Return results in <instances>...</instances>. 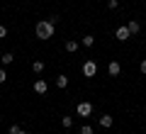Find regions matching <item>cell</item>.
Returning a JSON list of instances; mask_svg holds the SVG:
<instances>
[{
  "label": "cell",
  "instance_id": "15",
  "mask_svg": "<svg viewBox=\"0 0 146 134\" xmlns=\"http://www.w3.org/2000/svg\"><path fill=\"white\" fill-rule=\"evenodd\" d=\"M80 134H93V127H90V124H83V127H80Z\"/></svg>",
  "mask_w": 146,
  "mask_h": 134
},
{
  "label": "cell",
  "instance_id": "12",
  "mask_svg": "<svg viewBox=\"0 0 146 134\" xmlns=\"http://www.w3.org/2000/svg\"><path fill=\"white\" fill-rule=\"evenodd\" d=\"M100 124H102L105 129H110L112 127V117H110V115H102V117H100Z\"/></svg>",
  "mask_w": 146,
  "mask_h": 134
},
{
  "label": "cell",
  "instance_id": "11",
  "mask_svg": "<svg viewBox=\"0 0 146 134\" xmlns=\"http://www.w3.org/2000/svg\"><path fill=\"white\" fill-rule=\"evenodd\" d=\"M32 71L39 76V73H44V61H39V59H34V63H32Z\"/></svg>",
  "mask_w": 146,
  "mask_h": 134
},
{
  "label": "cell",
  "instance_id": "5",
  "mask_svg": "<svg viewBox=\"0 0 146 134\" xmlns=\"http://www.w3.org/2000/svg\"><path fill=\"white\" fill-rule=\"evenodd\" d=\"M46 90H49L46 81H44V78H36V81H34V93H36V95H44Z\"/></svg>",
  "mask_w": 146,
  "mask_h": 134
},
{
  "label": "cell",
  "instance_id": "4",
  "mask_svg": "<svg viewBox=\"0 0 146 134\" xmlns=\"http://www.w3.org/2000/svg\"><path fill=\"white\" fill-rule=\"evenodd\" d=\"M115 39H119V41L131 39V34H129V29H127V25H124V27H117V29H115Z\"/></svg>",
  "mask_w": 146,
  "mask_h": 134
},
{
  "label": "cell",
  "instance_id": "14",
  "mask_svg": "<svg viewBox=\"0 0 146 134\" xmlns=\"http://www.w3.org/2000/svg\"><path fill=\"white\" fill-rule=\"evenodd\" d=\"M61 124H63L66 129H71V127H73V117H68V115H66V117H61Z\"/></svg>",
  "mask_w": 146,
  "mask_h": 134
},
{
  "label": "cell",
  "instance_id": "8",
  "mask_svg": "<svg viewBox=\"0 0 146 134\" xmlns=\"http://www.w3.org/2000/svg\"><path fill=\"white\" fill-rule=\"evenodd\" d=\"M127 29H129V34L134 37V34H139V32H141V25L136 20H129V22H127Z\"/></svg>",
  "mask_w": 146,
  "mask_h": 134
},
{
  "label": "cell",
  "instance_id": "13",
  "mask_svg": "<svg viewBox=\"0 0 146 134\" xmlns=\"http://www.w3.org/2000/svg\"><path fill=\"white\" fill-rule=\"evenodd\" d=\"M68 85V76H56V88H66Z\"/></svg>",
  "mask_w": 146,
  "mask_h": 134
},
{
  "label": "cell",
  "instance_id": "3",
  "mask_svg": "<svg viewBox=\"0 0 146 134\" xmlns=\"http://www.w3.org/2000/svg\"><path fill=\"white\" fill-rule=\"evenodd\" d=\"M76 112H78L80 117H90V115H93V105H90V103H78Z\"/></svg>",
  "mask_w": 146,
  "mask_h": 134
},
{
  "label": "cell",
  "instance_id": "10",
  "mask_svg": "<svg viewBox=\"0 0 146 134\" xmlns=\"http://www.w3.org/2000/svg\"><path fill=\"white\" fill-rule=\"evenodd\" d=\"M0 61H3V66H10L12 61H15V54H10V51H5L3 56H0Z\"/></svg>",
  "mask_w": 146,
  "mask_h": 134
},
{
  "label": "cell",
  "instance_id": "18",
  "mask_svg": "<svg viewBox=\"0 0 146 134\" xmlns=\"http://www.w3.org/2000/svg\"><path fill=\"white\" fill-rule=\"evenodd\" d=\"M3 37H7V29H5L3 25H0V39H3Z\"/></svg>",
  "mask_w": 146,
  "mask_h": 134
},
{
  "label": "cell",
  "instance_id": "17",
  "mask_svg": "<svg viewBox=\"0 0 146 134\" xmlns=\"http://www.w3.org/2000/svg\"><path fill=\"white\" fill-rule=\"evenodd\" d=\"M7 81V73H5V68H0V83H5Z\"/></svg>",
  "mask_w": 146,
  "mask_h": 134
},
{
  "label": "cell",
  "instance_id": "16",
  "mask_svg": "<svg viewBox=\"0 0 146 134\" xmlns=\"http://www.w3.org/2000/svg\"><path fill=\"white\" fill-rule=\"evenodd\" d=\"M117 5H119V0H107V7H110V10H117Z\"/></svg>",
  "mask_w": 146,
  "mask_h": 134
},
{
  "label": "cell",
  "instance_id": "21",
  "mask_svg": "<svg viewBox=\"0 0 146 134\" xmlns=\"http://www.w3.org/2000/svg\"><path fill=\"white\" fill-rule=\"evenodd\" d=\"M63 134H68V132H63Z\"/></svg>",
  "mask_w": 146,
  "mask_h": 134
},
{
  "label": "cell",
  "instance_id": "20",
  "mask_svg": "<svg viewBox=\"0 0 146 134\" xmlns=\"http://www.w3.org/2000/svg\"><path fill=\"white\" fill-rule=\"evenodd\" d=\"M17 134H27V132H25V129H20V132H17Z\"/></svg>",
  "mask_w": 146,
  "mask_h": 134
},
{
  "label": "cell",
  "instance_id": "6",
  "mask_svg": "<svg viewBox=\"0 0 146 134\" xmlns=\"http://www.w3.org/2000/svg\"><path fill=\"white\" fill-rule=\"evenodd\" d=\"M107 73H110L112 78H117V76H119V73H122V66H119V61H110V66H107Z\"/></svg>",
  "mask_w": 146,
  "mask_h": 134
},
{
  "label": "cell",
  "instance_id": "19",
  "mask_svg": "<svg viewBox=\"0 0 146 134\" xmlns=\"http://www.w3.org/2000/svg\"><path fill=\"white\" fill-rule=\"evenodd\" d=\"M139 68H141V73H144V76H146V59H144V61H141V66H139Z\"/></svg>",
  "mask_w": 146,
  "mask_h": 134
},
{
  "label": "cell",
  "instance_id": "9",
  "mask_svg": "<svg viewBox=\"0 0 146 134\" xmlns=\"http://www.w3.org/2000/svg\"><path fill=\"white\" fill-rule=\"evenodd\" d=\"M93 44H95V37L93 34H85L83 39H80V47H85V49H90Z\"/></svg>",
  "mask_w": 146,
  "mask_h": 134
},
{
  "label": "cell",
  "instance_id": "1",
  "mask_svg": "<svg viewBox=\"0 0 146 134\" xmlns=\"http://www.w3.org/2000/svg\"><path fill=\"white\" fill-rule=\"evenodd\" d=\"M34 34H36V39H51V37H54V22H51V20H42V22H36Z\"/></svg>",
  "mask_w": 146,
  "mask_h": 134
},
{
  "label": "cell",
  "instance_id": "7",
  "mask_svg": "<svg viewBox=\"0 0 146 134\" xmlns=\"http://www.w3.org/2000/svg\"><path fill=\"white\" fill-rule=\"evenodd\" d=\"M63 49H66L68 54H76V51H78V49H80V44H78V41H76V39H68L66 44H63Z\"/></svg>",
  "mask_w": 146,
  "mask_h": 134
},
{
  "label": "cell",
  "instance_id": "2",
  "mask_svg": "<svg viewBox=\"0 0 146 134\" xmlns=\"http://www.w3.org/2000/svg\"><path fill=\"white\" fill-rule=\"evenodd\" d=\"M83 76L85 78H95L98 76V63H95L93 59H88V61L83 63Z\"/></svg>",
  "mask_w": 146,
  "mask_h": 134
}]
</instances>
